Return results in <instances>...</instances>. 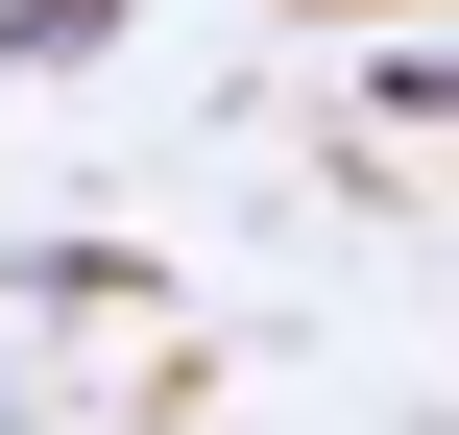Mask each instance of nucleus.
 Here are the masks:
<instances>
[{"label": "nucleus", "mask_w": 459, "mask_h": 435, "mask_svg": "<svg viewBox=\"0 0 459 435\" xmlns=\"http://www.w3.org/2000/svg\"><path fill=\"white\" fill-rule=\"evenodd\" d=\"M97 24H121V0H0V48H24V73H48V48H97Z\"/></svg>", "instance_id": "1"}]
</instances>
